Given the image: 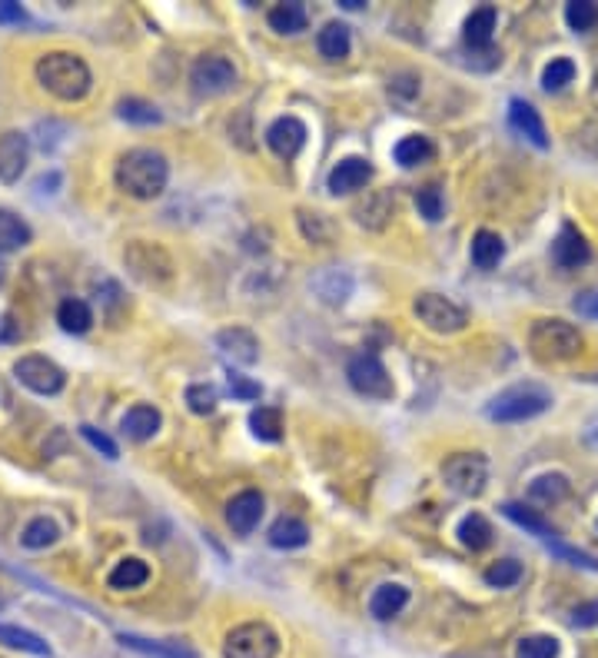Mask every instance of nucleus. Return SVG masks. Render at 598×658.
<instances>
[{"label": "nucleus", "instance_id": "f257e3e1", "mask_svg": "<svg viewBox=\"0 0 598 658\" xmlns=\"http://www.w3.org/2000/svg\"><path fill=\"white\" fill-rule=\"evenodd\" d=\"M166 180H170L166 156L156 154V150H146V146L126 150L120 156V164H116V186L126 196H134V200H154V196H160L166 190Z\"/></svg>", "mask_w": 598, "mask_h": 658}, {"label": "nucleus", "instance_id": "f03ea898", "mask_svg": "<svg viewBox=\"0 0 598 658\" xmlns=\"http://www.w3.org/2000/svg\"><path fill=\"white\" fill-rule=\"evenodd\" d=\"M40 87L60 100H84L90 94V67L70 50H50L37 60Z\"/></svg>", "mask_w": 598, "mask_h": 658}, {"label": "nucleus", "instance_id": "7ed1b4c3", "mask_svg": "<svg viewBox=\"0 0 598 658\" xmlns=\"http://www.w3.org/2000/svg\"><path fill=\"white\" fill-rule=\"evenodd\" d=\"M552 406V393L535 383H519V386L502 389L499 396L485 406V416L493 423H525V419L542 416Z\"/></svg>", "mask_w": 598, "mask_h": 658}, {"label": "nucleus", "instance_id": "20e7f679", "mask_svg": "<svg viewBox=\"0 0 598 658\" xmlns=\"http://www.w3.org/2000/svg\"><path fill=\"white\" fill-rule=\"evenodd\" d=\"M582 333L565 320H539L529 333V346L542 363H565L582 353Z\"/></svg>", "mask_w": 598, "mask_h": 658}, {"label": "nucleus", "instance_id": "39448f33", "mask_svg": "<svg viewBox=\"0 0 598 658\" xmlns=\"http://www.w3.org/2000/svg\"><path fill=\"white\" fill-rule=\"evenodd\" d=\"M502 513H505V519H512L515 525H522L525 533H532L535 539H542V543L549 545L559 559H565V562H572V565H582V569H592V572H598V562L592 559V555H585V552H579V549H569L565 543H559V535H555V529H552L545 519H539V515L532 513V509H525V505H519V503H505L502 505Z\"/></svg>", "mask_w": 598, "mask_h": 658}, {"label": "nucleus", "instance_id": "423d86ee", "mask_svg": "<svg viewBox=\"0 0 598 658\" xmlns=\"http://www.w3.org/2000/svg\"><path fill=\"white\" fill-rule=\"evenodd\" d=\"M280 635L266 622H243L223 642V658H276Z\"/></svg>", "mask_w": 598, "mask_h": 658}, {"label": "nucleus", "instance_id": "0eeeda50", "mask_svg": "<svg viewBox=\"0 0 598 658\" xmlns=\"http://www.w3.org/2000/svg\"><path fill=\"white\" fill-rule=\"evenodd\" d=\"M346 376L349 386L366 399H393V393H396L393 376L386 373V366H383V359L376 353H356V356L349 359Z\"/></svg>", "mask_w": 598, "mask_h": 658}, {"label": "nucleus", "instance_id": "6e6552de", "mask_svg": "<svg viewBox=\"0 0 598 658\" xmlns=\"http://www.w3.org/2000/svg\"><path fill=\"white\" fill-rule=\"evenodd\" d=\"M443 479L455 495H479L489 483V463L479 453L449 455L443 463Z\"/></svg>", "mask_w": 598, "mask_h": 658}, {"label": "nucleus", "instance_id": "1a4fd4ad", "mask_svg": "<svg viewBox=\"0 0 598 658\" xmlns=\"http://www.w3.org/2000/svg\"><path fill=\"white\" fill-rule=\"evenodd\" d=\"M413 313L419 316V323H423L425 329H433V333H459V329H465V323H469L463 306H455L443 293H419L413 303Z\"/></svg>", "mask_w": 598, "mask_h": 658}, {"label": "nucleus", "instance_id": "9d476101", "mask_svg": "<svg viewBox=\"0 0 598 658\" xmlns=\"http://www.w3.org/2000/svg\"><path fill=\"white\" fill-rule=\"evenodd\" d=\"M124 263L126 270L134 273L140 283H166L174 276V263L166 256L160 246L146 240H134L130 246L124 250Z\"/></svg>", "mask_w": 598, "mask_h": 658}, {"label": "nucleus", "instance_id": "9b49d317", "mask_svg": "<svg viewBox=\"0 0 598 658\" xmlns=\"http://www.w3.org/2000/svg\"><path fill=\"white\" fill-rule=\"evenodd\" d=\"M14 376H17L20 386H27L37 396H57L67 383L64 369L57 363H50L47 356H20L14 363Z\"/></svg>", "mask_w": 598, "mask_h": 658}, {"label": "nucleus", "instance_id": "f8f14e48", "mask_svg": "<svg viewBox=\"0 0 598 658\" xmlns=\"http://www.w3.org/2000/svg\"><path fill=\"white\" fill-rule=\"evenodd\" d=\"M190 84H194V90L200 97H220V94H226V90L236 84V67H233L226 57L210 54V57H200L194 64Z\"/></svg>", "mask_w": 598, "mask_h": 658}, {"label": "nucleus", "instance_id": "ddd939ff", "mask_svg": "<svg viewBox=\"0 0 598 658\" xmlns=\"http://www.w3.org/2000/svg\"><path fill=\"white\" fill-rule=\"evenodd\" d=\"M373 180V164H369L366 156H346V160H339L326 176V190L333 196H346V194H356L363 186Z\"/></svg>", "mask_w": 598, "mask_h": 658}, {"label": "nucleus", "instance_id": "4468645a", "mask_svg": "<svg viewBox=\"0 0 598 658\" xmlns=\"http://www.w3.org/2000/svg\"><path fill=\"white\" fill-rule=\"evenodd\" d=\"M266 144L276 156L283 160H293V156L303 150L306 144V124L296 120V116H280V120H273L270 130H266Z\"/></svg>", "mask_w": 598, "mask_h": 658}, {"label": "nucleus", "instance_id": "2eb2a0df", "mask_svg": "<svg viewBox=\"0 0 598 658\" xmlns=\"http://www.w3.org/2000/svg\"><path fill=\"white\" fill-rule=\"evenodd\" d=\"M216 346H220L223 356L230 359V363H236V366H253V363L260 359V339L243 326L220 329V333H216Z\"/></svg>", "mask_w": 598, "mask_h": 658}, {"label": "nucleus", "instance_id": "dca6fc26", "mask_svg": "<svg viewBox=\"0 0 598 658\" xmlns=\"http://www.w3.org/2000/svg\"><path fill=\"white\" fill-rule=\"evenodd\" d=\"M30 140L17 130L0 136V184H17L24 170H27Z\"/></svg>", "mask_w": 598, "mask_h": 658}, {"label": "nucleus", "instance_id": "f3484780", "mask_svg": "<svg viewBox=\"0 0 598 658\" xmlns=\"http://www.w3.org/2000/svg\"><path fill=\"white\" fill-rule=\"evenodd\" d=\"M263 519V495L256 489L233 495V503L226 505V525L236 535H250Z\"/></svg>", "mask_w": 598, "mask_h": 658}, {"label": "nucleus", "instance_id": "a211bd4d", "mask_svg": "<svg viewBox=\"0 0 598 658\" xmlns=\"http://www.w3.org/2000/svg\"><path fill=\"white\" fill-rule=\"evenodd\" d=\"M552 256H555V263H559L562 270H579V266H585L592 256L589 243H585V236H582L572 223H565L559 230V236H555V243H552Z\"/></svg>", "mask_w": 598, "mask_h": 658}, {"label": "nucleus", "instance_id": "6ab92c4d", "mask_svg": "<svg viewBox=\"0 0 598 658\" xmlns=\"http://www.w3.org/2000/svg\"><path fill=\"white\" fill-rule=\"evenodd\" d=\"M509 124L515 134H522L529 144H535L539 150H549V134H545V124H542L539 110L532 107L529 100H512L509 104Z\"/></svg>", "mask_w": 598, "mask_h": 658}, {"label": "nucleus", "instance_id": "aec40b11", "mask_svg": "<svg viewBox=\"0 0 598 658\" xmlns=\"http://www.w3.org/2000/svg\"><path fill=\"white\" fill-rule=\"evenodd\" d=\"M160 423H164V419H160V409L146 406V403H136L134 409H126L120 429H124L126 439H134V443H146V439L156 436Z\"/></svg>", "mask_w": 598, "mask_h": 658}, {"label": "nucleus", "instance_id": "412c9836", "mask_svg": "<svg viewBox=\"0 0 598 658\" xmlns=\"http://www.w3.org/2000/svg\"><path fill=\"white\" fill-rule=\"evenodd\" d=\"M405 602H409V589L399 585V582H386V585H379L373 592V599H369V612H373V619L386 622L393 615L405 609Z\"/></svg>", "mask_w": 598, "mask_h": 658}, {"label": "nucleus", "instance_id": "4be33fe9", "mask_svg": "<svg viewBox=\"0 0 598 658\" xmlns=\"http://www.w3.org/2000/svg\"><path fill=\"white\" fill-rule=\"evenodd\" d=\"M120 642H124L126 649H134V652H140V655H150V658H196V649L180 645V642H154V639L130 635V632H124Z\"/></svg>", "mask_w": 598, "mask_h": 658}, {"label": "nucleus", "instance_id": "5701e85b", "mask_svg": "<svg viewBox=\"0 0 598 658\" xmlns=\"http://www.w3.org/2000/svg\"><path fill=\"white\" fill-rule=\"evenodd\" d=\"M146 579H150V565H146L144 559H120L114 565V572L106 575V585L116 592H130V589H140V585H146Z\"/></svg>", "mask_w": 598, "mask_h": 658}, {"label": "nucleus", "instance_id": "b1692460", "mask_svg": "<svg viewBox=\"0 0 598 658\" xmlns=\"http://www.w3.org/2000/svg\"><path fill=\"white\" fill-rule=\"evenodd\" d=\"M502 256H505V243H502L499 233L493 230H479L473 236V263L475 270H495L502 263Z\"/></svg>", "mask_w": 598, "mask_h": 658}, {"label": "nucleus", "instance_id": "393cba45", "mask_svg": "<svg viewBox=\"0 0 598 658\" xmlns=\"http://www.w3.org/2000/svg\"><path fill=\"white\" fill-rule=\"evenodd\" d=\"M495 34V7H479L465 20V44L473 50H489Z\"/></svg>", "mask_w": 598, "mask_h": 658}, {"label": "nucleus", "instance_id": "a878e982", "mask_svg": "<svg viewBox=\"0 0 598 658\" xmlns=\"http://www.w3.org/2000/svg\"><path fill=\"white\" fill-rule=\"evenodd\" d=\"M316 47H319V54H323L326 60H346L349 57V47H353L349 27H346V24H339V20L326 24V27L319 30Z\"/></svg>", "mask_w": 598, "mask_h": 658}, {"label": "nucleus", "instance_id": "bb28decb", "mask_svg": "<svg viewBox=\"0 0 598 658\" xmlns=\"http://www.w3.org/2000/svg\"><path fill=\"white\" fill-rule=\"evenodd\" d=\"M0 645H7V649H17V652H27V655H37V658H50V645L40 635L34 632L20 629V625H0Z\"/></svg>", "mask_w": 598, "mask_h": 658}, {"label": "nucleus", "instance_id": "cd10ccee", "mask_svg": "<svg viewBox=\"0 0 598 658\" xmlns=\"http://www.w3.org/2000/svg\"><path fill=\"white\" fill-rule=\"evenodd\" d=\"M309 543V529L306 523H299L293 515H283L276 519L270 529V545L273 549H299V545Z\"/></svg>", "mask_w": 598, "mask_h": 658}, {"label": "nucleus", "instance_id": "c85d7f7f", "mask_svg": "<svg viewBox=\"0 0 598 658\" xmlns=\"http://www.w3.org/2000/svg\"><path fill=\"white\" fill-rule=\"evenodd\" d=\"M30 226L20 220L17 214H10L0 206V253H14V250H24L30 243Z\"/></svg>", "mask_w": 598, "mask_h": 658}, {"label": "nucleus", "instance_id": "c756f323", "mask_svg": "<svg viewBox=\"0 0 598 658\" xmlns=\"http://www.w3.org/2000/svg\"><path fill=\"white\" fill-rule=\"evenodd\" d=\"M57 323L60 329H67V333H74V336H80V333H87L90 326H94V313H90V306L84 300H64L57 306Z\"/></svg>", "mask_w": 598, "mask_h": 658}, {"label": "nucleus", "instance_id": "7c9ffc66", "mask_svg": "<svg viewBox=\"0 0 598 658\" xmlns=\"http://www.w3.org/2000/svg\"><path fill=\"white\" fill-rule=\"evenodd\" d=\"M433 154H435L433 140H429V136H419V134L403 136L396 144V150H393L399 166H419V164H425V160H433Z\"/></svg>", "mask_w": 598, "mask_h": 658}, {"label": "nucleus", "instance_id": "2f4dec72", "mask_svg": "<svg viewBox=\"0 0 598 658\" xmlns=\"http://www.w3.org/2000/svg\"><path fill=\"white\" fill-rule=\"evenodd\" d=\"M313 290L323 296V303H333V306H339V303H346L349 290H353V280H349L346 273L326 270V273H319L316 280H313Z\"/></svg>", "mask_w": 598, "mask_h": 658}, {"label": "nucleus", "instance_id": "473e14b6", "mask_svg": "<svg viewBox=\"0 0 598 658\" xmlns=\"http://www.w3.org/2000/svg\"><path fill=\"white\" fill-rule=\"evenodd\" d=\"M459 543H463L465 549L483 552L485 545L493 543V525H489V519L479 513L465 515L463 523H459Z\"/></svg>", "mask_w": 598, "mask_h": 658}, {"label": "nucleus", "instance_id": "72a5a7b5", "mask_svg": "<svg viewBox=\"0 0 598 658\" xmlns=\"http://www.w3.org/2000/svg\"><path fill=\"white\" fill-rule=\"evenodd\" d=\"M266 20H270V27L276 30V34H303L309 24L303 4H280V7L270 10V17Z\"/></svg>", "mask_w": 598, "mask_h": 658}, {"label": "nucleus", "instance_id": "f704fd0d", "mask_svg": "<svg viewBox=\"0 0 598 658\" xmlns=\"http://www.w3.org/2000/svg\"><path fill=\"white\" fill-rule=\"evenodd\" d=\"M116 114H120V120H126V124H134V126L164 124V114H160L154 104H146V100H140V97L120 100V104H116Z\"/></svg>", "mask_w": 598, "mask_h": 658}, {"label": "nucleus", "instance_id": "c9c22d12", "mask_svg": "<svg viewBox=\"0 0 598 658\" xmlns=\"http://www.w3.org/2000/svg\"><path fill=\"white\" fill-rule=\"evenodd\" d=\"M60 539L57 525L50 523L47 515H37V519H30L27 525H24V533H20V545L24 549H47V545H54Z\"/></svg>", "mask_w": 598, "mask_h": 658}, {"label": "nucleus", "instance_id": "e433bc0d", "mask_svg": "<svg viewBox=\"0 0 598 658\" xmlns=\"http://www.w3.org/2000/svg\"><path fill=\"white\" fill-rule=\"evenodd\" d=\"M250 429L253 436L263 439V443H276L283 436V413L273 406H260L250 413Z\"/></svg>", "mask_w": 598, "mask_h": 658}, {"label": "nucleus", "instance_id": "4c0bfd02", "mask_svg": "<svg viewBox=\"0 0 598 658\" xmlns=\"http://www.w3.org/2000/svg\"><path fill=\"white\" fill-rule=\"evenodd\" d=\"M529 495L535 499V503H542V505H555V503H562V499L569 495V479H565V475H559V473L539 475V479L529 485Z\"/></svg>", "mask_w": 598, "mask_h": 658}, {"label": "nucleus", "instance_id": "58836bf2", "mask_svg": "<svg viewBox=\"0 0 598 658\" xmlns=\"http://www.w3.org/2000/svg\"><path fill=\"white\" fill-rule=\"evenodd\" d=\"M519 579H522V562L515 559H499L485 569V582H489L493 589H512V585H519Z\"/></svg>", "mask_w": 598, "mask_h": 658}, {"label": "nucleus", "instance_id": "ea45409f", "mask_svg": "<svg viewBox=\"0 0 598 658\" xmlns=\"http://www.w3.org/2000/svg\"><path fill=\"white\" fill-rule=\"evenodd\" d=\"M572 80H575V64H572L569 57L552 60L549 67L542 70V87L549 90V94H555V90H565Z\"/></svg>", "mask_w": 598, "mask_h": 658}, {"label": "nucleus", "instance_id": "a19ab883", "mask_svg": "<svg viewBox=\"0 0 598 658\" xmlns=\"http://www.w3.org/2000/svg\"><path fill=\"white\" fill-rule=\"evenodd\" d=\"M216 403H220V393H216V386H210V383L186 386V406H190V413H196V416H210L213 409H216Z\"/></svg>", "mask_w": 598, "mask_h": 658}, {"label": "nucleus", "instance_id": "79ce46f5", "mask_svg": "<svg viewBox=\"0 0 598 658\" xmlns=\"http://www.w3.org/2000/svg\"><path fill=\"white\" fill-rule=\"evenodd\" d=\"M515 658H559V639L555 635H529L515 645Z\"/></svg>", "mask_w": 598, "mask_h": 658}, {"label": "nucleus", "instance_id": "37998d69", "mask_svg": "<svg viewBox=\"0 0 598 658\" xmlns=\"http://www.w3.org/2000/svg\"><path fill=\"white\" fill-rule=\"evenodd\" d=\"M565 24L572 30L585 34V30H592L598 24V7L592 0H572L569 7H565Z\"/></svg>", "mask_w": 598, "mask_h": 658}, {"label": "nucleus", "instance_id": "c03bdc74", "mask_svg": "<svg viewBox=\"0 0 598 658\" xmlns=\"http://www.w3.org/2000/svg\"><path fill=\"white\" fill-rule=\"evenodd\" d=\"M415 210H419V216H425L429 223H439L445 214L443 190H439V186H425V190H419V194H415Z\"/></svg>", "mask_w": 598, "mask_h": 658}, {"label": "nucleus", "instance_id": "a18cd8bd", "mask_svg": "<svg viewBox=\"0 0 598 658\" xmlns=\"http://www.w3.org/2000/svg\"><path fill=\"white\" fill-rule=\"evenodd\" d=\"M299 226H303V236L313 243H326L329 240V223L323 220V214H299Z\"/></svg>", "mask_w": 598, "mask_h": 658}, {"label": "nucleus", "instance_id": "49530a36", "mask_svg": "<svg viewBox=\"0 0 598 658\" xmlns=\"http://www.w3.org/2000/svg\"><path fill=\"white\" fill-rule=\"evenodd\" d=\"M80 436L87 439L90 445H94V449H97V453H104L106 459H116V455H120V449H116V443L110 436H104V433H100V429H94V426H80Z\"/></svg>", "mask_w": 598, "mask_h": 658}, {"label": "nucleus", "instance_id": "de8ad7c7", "mask_svg": "<svg viewBox=\"0 0 598 658\" xmlns=\"http://www.w3.org/2000/svg\"><path fill=\"white\" fill-rule=\"evenodd\" d=\"M230 393L243 403H253V399H260V383H253L240 373H230Z\"/></svg>", "mask_w": 598, "mask_h": 658}, {"label": "nucleus", "instance_id": "09e8293b", "mask_svg": "<svg viewBox=\"0 0 598 658\" xmlns=\"http://www.w3.org/2000/svg\"><path fill=\"white\" fill-rule=\"evenodd\" d=\"M595 622H598V602H585V605H579V609L572 612V625H575V629H589Z\"/></svg>", "mask_w": 598, "mask_h": 658}, {"label": "nucleus", "instance_id": "8fccbe9b", "mask_svg": "<svg viewBox=\"0 0 598 658\" xmlns=\"http://www.w3.org/2000/svg\"><path fill=\"white\" fill-rule=\"evenodd\" d=\"M20 20H27V14L17 0H0V24H20Z\"/></svg>", "mask_w": 598, "mask_h": 658}, {"label": "nucleus", "instance_id": "3c124183", "mask_svg": "<svg viewBox=\"0 0 598 658\" xmlns=\"http://www.w3.org/2000/svg\"><path fill=\"white\" fill-rule=\"evenodd\" d=\"M575 310H579V316L598 320V290H595V293H585V296H579V300H575Z\"/></svg>", "mask_w": 598, "mask_h": 658}, {"label": "nucleus", "instance_id": "603ef678", "mask_svg": "<svg viewBox=\"0 0 598 658\" xmlns=\"http://www.w3.org/2000/svg\"><path fill=\"white\" fill-rule=\"evenodd\" d=\"M339 4H343L346 10H359V7H363V0H339Z\"/></svg>", "mask_w": 598, "mask_h": 658}]
</instances>
